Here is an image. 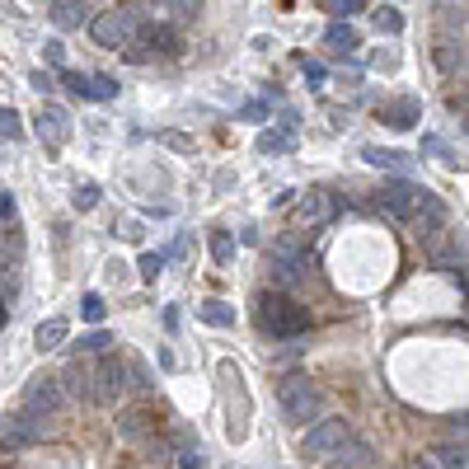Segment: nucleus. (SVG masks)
<instances>
[{
  "mask_svg": "<svg viewBox=\"0 0 469 469\" xmlns=\"http://www.w3.org/2000/svg\"><path fill=\"white\" fill-rule=\"evenodd\" d=\"M258 334L263 338H300L305 329H310V310L305 305H296L291 296H277V291H263L258 296Z\"/></svg>",
  "mask_w": 469,
  "mask_h": 469,
  "instance_id": "obj_1",
  "label": "nucleus"
},
{
  "mask_svg": "<svg viewBox=\"0 0 469 469\" xmlns=\"http://www.w3.org/2000/svg\"><path fill=\"white\" fill-rule=\"evenodd\" d=\"M136 29H141V5H117V10H104L90 24L94 43L104 48H132L136 43Z\"/></svg>",
  "mask_w": 469,
  "mask_h": 469,
  "instance_id": "obj_2",
  "label": "nucleus"
},
{
  "mask_svg": "<svg viewBox=\"0 0 469 469\" xmlns=\"http://www.w3.org/2000/svg\"><path fill=\"white\" fill-rule=\"evenodd\" d=\"M348 441H352L348 418H324V422H315L310 432L300 437V456H305V460H329V456L343 451Z\"/></svg>",
  "mask_w": 469,
  "mask_h": 469,
  "instance_id": "obj_3",
  "label": "nucleus"
},
{
  "mask_svg": "<svg viewBox=\"0 0 469 469\" xmlns=\"http://www.w3.org/2000/svg\"><path fill=\"white\" fill-rule=\"evenodd\" d=\"M282 413H287L291 422H315L324 413V390L315 380H305V376H291L287 385H282Z\"/></svg>",
  "mask_w": 469,
  "mask_h": 469,
  "instance_id": "obj_4",
  "label": "nucleus"
},
{
  "mask_svg": "<svg viewBox=\"0 0 469 469\" xmlns=\"http://www.w3.org/2000/svg\"><path fill=\"white\" fill-rule=\"evenodd\" d=\"M127 357H104L94 366V404H113L122 399V390H127Z\"/></svg>",
  "mask_w": 469,
  "mask_h": 469,
  "instance_id": "obj_5",
  "label": "nucleus"
},
{
  "mask_svg": "<svg viewBox=\"0 0 469 469\" xmlns=\"http://www.w3.org/2000/svg\"><path fill=\"white\" fill-rule=\"evenodd\" d=\"M413 202H418V183H409V178H385L380 212H390L395 221H409L413 216Z\"/></svg>",
  "mask_w": 469,
  "mask_h": 469,
  "instance_id": "obj_6",
  "label": "nucleus"
},
{
  "mask_svg": "<svg viewBox=\"0 0 469 469\" xmlns=\"http://www.w3.org/2000/svg\"><path fill=\"white\" fill-rule=\"evenodd\" d=\"M24 404H29V413H56L61 409V380L56 376H33Z\"/></svg>",
  "mask_w": 469,
  "mask_h": 469,
  "instance_id": "obj_7",
  "label": "nucleus"
},
{
  "mask_svg": "<svg viewBox=\"0 0 469 469\" xmlns=\"http://www.w3.org/2000/svg\"><path fill=\"white\" fill-rule=\"evenodd\" d=\"M38 136L48 141V146H66L71 136V113L61 104H43V113H38Z\"/></svg>",
  "mask_w": 469,
  "mask_h": 469,
  "instance_id": "obj_8",
  "label": "nucleus"
},
{
  "mask_svg": "<svg viewBox=\"0 0 469 469\" xmlns=\"http://www.w3.org/2000/svg\"><path fill=\"white\" fill-rule=\"evenodd\" d=\"M61 380H66V390H71L75 399L94 404V366H90V361H71V366H66V376H61Z\"/></svg>",
  "mask_w": 469,
  "mask_h": 469,
  "instance_id": "obj_9",
  "label": "nucleus"
},
{
  "mask_svg": "<svg viewBox=\"0 0 469 469\" xmlns=\"http://www.w3.org/2000/svg\"><path fill=\"white\" fill-rule=\"evenodd\" d=\"M413 216H422V235H432V230L441 226V221H446V207H441V197H437V193H427V188H418Z\"/></svg>",
  "mask_w": 469,
  "mask_h": 469,
  "instance_id": "obj_10",
  "label": "nucleus"
},
{
  "mask_svg": "<svg viewBox=\"0 0 469 469\" xmlns=\"http://www.w3.org/2000/svg\"><path fill=\"white\" fill-rule=\"evenodd\" d=\"M361 160H371L376 169H395L399 178L409 174V165H413V160L404 155V151H380V146H366V151H361Z\"/></svg>",
  "mask_w": 469,
  "mask_h": 469,
  "instance_id": "obj_11",
  "label": "nucleus"
},
{
  "mask_svg": "<svg viewBox=\"0 0 469 469\" xmlns=\"http://www.w3.org/2000/svg\"><path fill=\"white\" fill-rule=\"evenodd\" d=\"M324 43H329V52H338V56H352V52L361 48V38H357V29H352V24H329Z\"/></svg>",
  "mask_w": 469,
  "mask_h": 469,
  "instance_id": "obj_12",
  "label": "nucleus"
},
{
  "mask_svg": "<svg viewBox=\"0 0 469 469\" xmlns=\"http://www.w3.org/2000/svg\"><path fill=\"white\" fill-rule=\"evenodd\" d=\"M151 422H155L151 413H136V409H132V413H122V418H117V437H122V441H146Z\"/></svg>",
  "mask_w": 469,
  "mask_h": 469,
  "instance_id": "obj_13",
  "label": "nucleus"
},
{
  "mask_svg": "<svg viewBox=\"0 0 469 469\" xmlns=\"http://www.w3.org/2000/svg\"><path fill=\"white\" fill-rule=\"evenodd\" d=\"M380 117L390 122V127H413L418 104H413V99H395V104H380Z\"/></svg>",
  "mask_w": 469,
  "mask_h": 469,
  "instance_id": "obj_14",
  "label": "nucleus"
},
{
  "mask_svg": "<svg viewBox=\"0 0 469 469\" xmlns=\"http://www.w3.org/2000/svg\"><path fill=\"white\" fill-rule=\"evenodd\" d=\"M300 216L305 221H329L334 216V202H329V193H310V197H300Z\"/></svg>",
  "mask_w": 469,
  "mask_h": 469,
  "instance_id": "obj_15",
  "label": "nucleus"
},
{
  "mask_svg": "<svg viewBox=\"0 0 469 469\" xmlns=\"http://www.w3.org/2000/svg\"><path fill=\"white\" fill-rule=\"evenodd\" d=\"M33 343H38V348H43V352L61 348V343H66V324H61V319H48V324H38Z\"/></svg>",
  "mask_w": 469,
  "mask_h": 469,
  "instance_id": "obj_16",
  "label": "nucleus"
},
{
  "mask_svg": "<svg viewBox=\"0 0 469 469\" xmlns=\"http://www.w3.org/2000/svg\"><path fill=\"white\" fill-rule=\"evenodd\" d=\"M197 319L216 324V329H230V324H235V305H226V300H207V305L197 310Z\"/></svg>",
  "mask_w": 469,
  "mask_h": 469,
  "instance_id": "obj_17",
  "label": "nucleus"
},
{
  "mask_svg": "<svg viewBox=\"0 0 469 469\" xmlns=\"http://www.w3.org/2000/svg\"><path fill=\"white\" fill-rule=\"evenodd\" d=\"M136 38H141V43H151V48H160V52H174V43H178L174 29H160V24H141Z\"/></svg>",
  "mask_w": 469,
  "mask_h": 469,
  "instance_id": "obj_18",
  "label": "nucleus"
},
{
  "mask_svg": "<svg viewBox=\"0 0 469 469\" xmlns=\"http://www.w3.org/2000/svg\"><path fill=\"white\" fill-rule=\"evenodd\" d=\"M85 99H113L117 94V80L113 75H85V90H80Z\"/></svg>",
  "mask_w": 469,
  "mask_h": 469,
  "instance_id": "obj_19",
  "label": "nucleus"
},
{
  "mask_svg": "<svg viewBox=\"0 0 469 469\" xmlns=\"http://www.w3.org/2000/svg\"><path fill=\"white\" fill-rule=\"evenodd\" d=\"M85 5H66V0H61V5H52L48 14H52V24H61V29H75V24H85V14H80Z\"/></svg>",
  "mask_w": 469,
  "mask_h": 469,
  "instance_id": "obj_20",
  "label": "nucleus"
},
{
  "mask_svg": "<svg viewBox=\"0 0 469 469\" xmlns=\"http://www.w3.org/2000/svg\"><path fill=\"white\" fill-rule=\"evenodd\" d=\"M178 465L183 469H207V456H202V446H193L188 437L178 441Z\"/></svg>",
  "mask_w": 469,
  "mask_h": 469,
  "instance_id": "obj_21",
  "label": "nucleus"
},
{
  "mask_svg": "<svg viewBox=\"0 0 469 469\" xmlns=\"http://www.w3.org/2000/svg\"><path fill=\"white\" fill-rule=\"evenodd\" d=\"M441 469H465V441H451V446H441L437 451Z\"/></svg>",
  "mask_w": 469,
  "mask_h": 469,
  "instance_id": "obj_22",
  "label": "nucleus"
},
{
  "mask_svg": "<svg viewBox=\"0 0 469 469\" xmlns=\"http://www.w3.org/2000/svg\"><path fill=\"white\" fill-rule=\"evenodd\" d=\"M291 146V136H282V132H263L258 136V155H277V151H287Z\"/></svg>",
  "mask_w": 469,
  "mask_h": 469,
  "instance_id": "obj_23",
  "label": "nucleus"
},
{
  "mask_svg": "<svg viewBox=\"0 0 469 469\" xmlns=\"http://www.w3.org/2000/svg\"><path fill=\"white\" fill-rule=\"evenodd\" d=\"M437 61H441V71H456V66H460L456 38H441V43H437Z\"/></svg>",
  "mask_w": 469,
  "mask_h": 469,
  "instance_id": "obj_24",
  "label": "nucleus"
},
{
  "mask_svg": "<svg viewBox=\"0 0 469 469\" xmlns=\"http://www.w3.org/2000/svg\"><path fill=\"white\" fill-rule=\"evenodd\" d=\"M0 136H10V141L24 136V122H19V113H14V109H0Z\"/></svg>",
  "mask_w": 469,
  "mask_h": 469,
  "instance_id": "obj_25",
  "label": "nucleus"
},
{
  "mask_svg": "<svg viewBox=\"0 0 469 469\" xmlns=\"http://www.w3.org/2000/svg\"><path fill=\"white\" fill-rule=\"evenodd\" d=\"M80 315H85L90 324H99V319L109 315V310H104V296H99V291H90L85 300H80Z\"/></svg>",
  "mask_w": 469,
  "mask_h": 469,
  "instance_id": "obj_26",
  "label": "nucleus"
},
{
  "mask_svg": "<svg viewBox=\"0 0 469 469\" xmlns=\"http://www.w3.org/2000/svg\"><path fill=\"white\" fill-rule=\"evenodd\" d=\"M324 10H329V14H334V24H343V19H352V14H361L366 5H361V0H334V5H324Z\"/></svg>",
  "mask_w": 469,
  "mask_h": 469,
  "instance_id": "obj_27",
  "label": "nucleus"
},
{
  "mask_svg": "<svg viewBox=\"0 0 469 469\" xmlns=\"http://www.w3.org/2000/svg\"><path fill=\"white\" fill-rule=\"evenodd\" d=\"M376 29H380V33H399V29H404V14H399V10H390V5L376 10Z\"/></svg>",
  "mask_w": 469,
  "mask_h": 469,
  "instance_id": "obj_28",
  "label": "nucleus"
},
{
  "mask_svg": "<svg viewBox=\"0 0 469 469\" xmlns=\"http://www.w3.org/2000/svg\"><path fill=\"white\" fill-rule=\"evenodd\" d=\"M212 258H216V263H230V258H235V244H230L226 230H216V235H212Z\"/></svg>",
  "mask_w": 469,
  "mask_h": 469,
  "instance_id": "obj_29",
  "label": "nucleus"
},
{
  "mask_svg": "<svg viewBox=\"0 0 469 469\" xmlns=\"http://www.w3.org/2000/svg\"><path fill=\"white\" fill-rule=\"evenodd\" d=\"M71 202H75L80 212H90L94 202H99V183H80V188H75V197H71Z\"/></svg>",
  "mask_w": 469,
  "mask_h": 469,
  "instance_id": "obj_30",
  "label": "nucleus"
},
{
  "mask_svg": "<svg viewBox=\"0 0 469 469\" xmlns=\"http://www.w3.org/2000/svg\"><path fill=\"white\" fill-rule=\"evenodd\" d=\"M136 268H141V277H146V282H155V277H160V268H165V258H160V254H141Z\"/></svg>",
  "mask_w": 469,
  "mask_h": 469,
  "instance_id": "obj_31",
  "label": "nucleus"
},
{
  "mask_svg": "<svg viewBox=\"0 0 469 469\" xmlns=\"http://www.w3.org/2000/svg\"><path fill=\"white\" fill-rule=\"evenodd\" d=\"M366 456H371V451H366V446H361V441H348V451H343L338 460H348V469H352V465H361ZM329 469H343V465H329Z\"/></svg>",
  "mask_w": 469,
  "mask_h": 469,
  "instance_id": "obj_32",
  "label": "nucleus"
},
{
  "mask_svg": "<svg viewBox=\"0 0 469 469\" xmlns=\"http://www.w3.org/2000/svg\"><path fill=\"white\" fill-rule=\"evenodd\" d=\"M80 348H85V352H104V348H113V338H109L104 329H94L85 343H80Z\"/></svg>",
  "mask_w": 469,
  "mask_h": 469,
  "instance_id": "obj_33",
  "label": "nucleus"
},
{
  "mask_svg": "<svg viewBox=\"0 0 469 469\" xmlns=\"http://www.w3.org/2000/svg\"><path fill=\"white\" fill-rule=\"evenodd\" d=\"M300 66H305V80H310V85H324V75H329L319 61H300Z\"/></svg>",
  "mask_w": 469,
  "mask_h": 469,
  "instance_id": "obj_34",
  "label": "nucleus"
},
{
  "mask_svg": "<svg viewBox=\"0 0 469 469\" xmlns=\"http://www.w3.org/2000/svg\"><path fill=\"white\" fill-rule=\"evenodd\" d=\"M165 146H174V151H193V141L183 136V132H165Z\"/></svg>",
  "mask_w": 469,
  "mask_h": 469,
  "instance_id": "obj_35",
  "label": "nucleus"
},
{
  "mask_svg": "<svg viewBox=\"0 0 469 469\" xmlns=\"http://www.w3.org/2000/svg\"><path fill=\"white\" fill-rule=\"evenodd\" d=\"M48 61H52V66H61V61H66V48H61V43H48Z\"/></svg>",
  "mask_w": 469,
  "mask_h": 469,
  "instance_id": "obj_36",
  "label": "nucleus"
},
{
  "mask_svg": "<svg viewBox=\"0 0 469 469\" xmlns=\"http://www.w3.org/2000/svg\"><path fill=\"white\" fill-rule=\"evenodd\" d=\"M376 66L380 71H395V52H376Z\"/></svg>",
  "mask_w": 469,
  "mask_h": 469,
  "instance_id": "obj_37",
  "label": "nucleus"
}]
</instances>
